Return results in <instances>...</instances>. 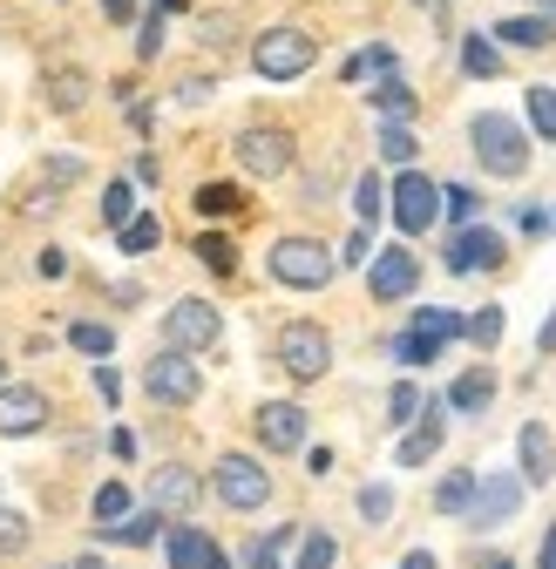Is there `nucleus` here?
Masks as SVG:
<instances>
[{
	"mask_svg": "<svg viewBox=\"0 0 556 569\" xmlns=\"http://www.w3.org/2000/svg\"><path fill=\"white\" fill-rule=\"evenodd\" d=\"M197 258H203V264H211L218 278H225V271L238 264V258H231V238H218V231H203V238H197Z\"/></svg>",
	"mask_w": 556,
	"mask_h": 569,
	"instance_id": "obj_40",
	"label": "nucleus"
},
{
	"mask_svg": "<svg viewBox=\"0 0 556 569\" xmlns=\"http://www.w3.org/2000/svg\"><path fill=\"white\" fill-rule=\"evenodd\" d=\"M76 177H82V157H48V163H41V183H48V190H68Z\"/></svg>",
	"mask_w": 556,
	"mask_h": 569,
	"instance_id": "obj_43",
	"label": "nucleus"
},
{
	"mask_svg": "<svg viewBox=\"0 0 556 569\" xmlns=\"http://www.w3.org/2000/svg\"><path fill=\"white\" fill-rule=\"evenodd\" d=\"M549 224H556V218H549Z\"/></svg>",
	"mask_w": 556,
	"mask_h": 569,
	"instance_id": "obj_57",
	"label": "nucleus"
},
{
	"mask_svg": "<svg viewBox=\"0 0 556 569\" xmlns=\"http://www.w3.org/2000/svg\"><path fill=\"white\" fill-rule=\"evenodd\" d=\"M468 142H475V163L489 170V177H523L529 170V136L509 116H496V109L468 122Z\"/></svg>",
	"mask_w": 556,
	"mask_h": 569,
	"instance_id": "obj_1",
	"label": "nucleus"
},
{
	"mask_svg": "<svg viewBox=\"0 0 556 569\" xmlns=\"http://www.w3.org/2000/svg\"><path fill=\"white\" fill-rule=\"evenodd\" d=\"M68 339H76V352H96V360H102V352L116 346V332H109V326H76Z\"/></svg>",
	"mask_w": 556,
	"mask_h": 569,
	"instance_id": "obj_45",
	"label": "nucleus"
},
{
	"mask_svg": "<svg viewBox=\"0 0 556 569\" xmlns=\"http://www.w3.org/2000/svg\"><path fill=\"white\" fill-rule=\"evenodd\" d=\"M387 197H394V224H400L407 238H421V231L441 218V183H428V177L414 170V163L400 170V183H394Z\"/></svg>",
	"mask_w": 556,
	"mask_h": 569,
	"instance_id": "obj_7",
	"label": "nucleus"
},
{
	"mask_svg": "<svg viewBox=\"0 0 556 569\" xmlns=\"http://www.w3.org/2000/svg\"><path fill=\"white\" fill-rule=\"evenodd\" d=\"M258 441H265L271 455H299V448H306V407L265 400V407H258Z\"/></svg>",
	"mask_w": 556,
	"mask_h": 569,
	"instance_id": "obj_14",
	"label": "nucleus"
},
{
	"mask_svg": "<svg viewBox=\"0 0 556 569\" xmlns=\"http://www.w3.org/2000/svg\"><path fill=\"white\" fill-rule=\"evenodd\" d=\"M170 569H231V562H225V549L203 536V529L177 522V529H170Z\"/></svg>",
	"mask_w": 556,
	"mask_h": 569,
	"instance_id": "obj_18",
	"label": "nucleus"
},
{
	"mask_svg": "<svg viewBox=\"0 0 556 569\" xmlns=\"http://www.w3.org/2000/svg\"><path fill=\"white\" fill-rule=\"evenodd\" d=\"M461 332H468V339H475V346H481V352H489V346H496V339H503V306H481V312H475V319H461Z\"/></svg>",
	"mask_w": 556,
	"mask_h": 569,
	"instance_id": "obj_34",
	"label": "nucleus"
},
{
	"mask_svg": "<svg viewBox=\"0 0 556 569\" xmlns=\"http://www.w3.org/2000/svg\"><path fill=\"white\" fill-rule=\"evenodd\" d=\"M211 488H218V502H225V509H238V516L271 502V475H265L251 455H225V461L211 468Z\"/></svg>",
	"mask_w": 556,
	"mask_h": 569,
	"instance_id": "obj_6",
	"label": "nucleus"
},
{
	"mask_svg": "<svg viewBox=\"0 0 556 569\" xmlns=\"http://www.w3.org/2000/svg\"><path fill=\"white\" fill-rule=\"evenodd\" d=\"M278 367H286L299 387L326 380V367H332V339H326V326H312V319H292L286 332H278Z\"/></svg>",
	"mask_w": 556,
	"mask_h": 569,
	"instance_id": "obj_4",
	"label": "nucleus"
},
{
	"mask_svg": "<svg viewBox=\"0 0 556 569\" xmlns=\"http://www.w3.org/2000/svg\"><path fill=\"white\" fill-rule=\"evenodd\" d=\"M102 8H109V21H129V8H136V0H102Z\"/></svg>",
	"mask_w": 556,
	"mask_h": 569,
	"instance_id": "obj_52",
	"label": "nucleus"
},
{
	"mask_svg": "<svg viewBox=\"0 0 556 569\" xmlns=\"http://www.w3.org/2000/svg\"><path fill=\"white\" fill-rule=\"evenodd\" d=\"M374 142H380V157H387V163H400V170L414 163V150H421V142H414V129H407V122H394V116L380 122V136H374Z\"/></svg>",
	"mask_w": 556,
	"mask_h": 569,
	"instance_id": "obj_23",
	"label": "nucleus"
},
{
	"mask_svg": "<svg viewBox=\"0 0 556 569\" xmlns=\"http://www.w3.org/2000/svg\"><path fill=\"white\" fill-rule=\"evenodd\" d=\"M461 68H468V76H481V82H489V76H496V68H503V54H496V41H481V34H468V41H461Z\"/></svg>",
	"mask_w": 556,
	"mask_h": 569,
	"instance_id": "obj_30",
	"label": "nucleus"
},
{
	"mask_svg": "<svg viewBox=\"0 0 556 569\" xmlns=\"http://www.w3.org/2000/svg\"><path fill=\"white\" fill-rule=\"evenodd\" d=\"M197 495H203V481H197L190 468H157V475H150V509H157L163 522H190Z\"/></svg>",
	"mask_w": 556,
	"mask_h": 569,
	"instance_id": "obj_13",
	"label": "nucleus"
},
{
	"mask_svg": "<svg viewBox=\"0 0 556 569\" xmlns=\"http://www.w3.org/2000/svg\"><path fill=\"white\" fill-rule=\"evenodd\" d=\"M48 89H54V109H82L89 102V76H82V68H54Z\"/></svg>",
	"mask_w": 556,
	"mask_h": 569,
	"instance_id": "obj_27",
	"label": "nucleus"
},
{
	"mask_svg": "<svg viewBox=\"0 0 556 569\" xmlns=\"http://www.w3.org/2000/svg\"><path fill=\"white\" fill-rule=\"evenodd\" d=\"M414 413H421V387H407V380H400V387L387 393V420H400V427H407Z\"/></svg>",
	"mask_w": 556,
	"mask_h": 569,
	"instance_id": "obj_44",
	"label": "nucleus"
},
{
	"mask_svg": "<svg viewBox=\"0 0 556 569\" xmlns=\"http://www.w3.org/2000/svg\"><path fill=\"white\" fill-rule=\"evenodd\" d=\"M516 509H523V481L516 475H481L475 481V502H468L475 529H503V522H516Z\"/></svg>",
	"mask_w": 556,
	"mask_h": 569,
	"instance_id": "obj_10",
	"label": "nucleus"
},
{
	"mask_svg": "<svg viewBox=\"0 0 556 569\" xmlns=\"http://www.w3.org/2000/svg\"><path fill=\"white\" fill-rule=\"evenodd\" d=\"M441 210H448L455 224H475V210H481V197H475L468 183H448V190H441Z\"/></svg>",
	"mask_w": 556,
	"mask_h": 569,
	"instance_id": "obj_37",
	"label": "nucleus"
},
{
	"mask_svg": "<svg viewBox=\"0 0 556 569\" xmlns=\"http://www.w3.org/2000/svg\"><path fill=\"white\" fill-rule=\"evenodd\" d=\"M21 549H28V516L0 509V556H21Z\"/></svg>",
	"mask_w": 556,
	"mask_h": 569,
	"instance_id": "obj_38",
	"label": "nucleus"
},
{
	"mask_svg": "<svg viewBox=\"0 0 556 569\" xmlns=\"http://www.w3.org/2000/svg\"><path fill=\"white\" fill-rule=\"evenodd\" d=\"M394 360H400V367H428V360H441V339H428V332L407 326V332L394 339Z\"/></svg>",
	"mask_w": 556,
	"mask_h": 569,
	"instance_id": "obj_25",
	"label": "nucleus"
},
{
	"mask_svg": "<svg viewBox=\"0 0 556 569\" xmlns=\"http://www.w3.org/2000/svg\"><path fill=\"white\" fill-rule=\"evenodd\" d=\"M536 14H543V21H556V0H536Z\"/></svg>",
	"mask_w": 556,
	"mask_h": 569,
	"instance_id": "obj_54",
	"label": "nucleus"
},
{
	"mask_svg": "<svg viewBox=\"0 0 556 569\" xmlns=\"http://www.w3.org/2000/svg\"><path fill=\"white\" fill-rule=\"evenodd\" d=\"M374 109H380V116H394V122H407V116H414V89H407L400 76H380V89H374Z\"/></svg>",
	"mask_w": 556,
	"mask_h": 569,
	"instance_id": "obj_26",
	"label": "nucleus"
},
{
	"mask_svg": "<svg viewBox=\"0 0 556 569\" xmlns=\"http://www.w3.org/2000/svg\"><path fill=\"white\" fill-rule=\"evenodd\" d=\"M312 61H319V41L306 28H265L251 41V68H258L265 82H299Z\"/></svg>",
	"mask_w": 556,
	"mask_h": 569,
	"instance_id": "obj_2",
	"label": "nucleus"
},
{
	"mask_svg": "<svg viewBox=\"0 0 556 569\" xmlns=\"http://www.w3.org/2000/svg\"><path fill=\"white\" fill-rule=\"evenodd\" d=\"M380 210H387V183H380V177L367 170V177L354 183V218H360V224H374V218H380Z\"/></svg>",
	"mask_w": 556,
	"mask_h": 569,
	"instance_id": "obj_31",
	"label": "nucleus"
},
{
	"mask_svg": "<svg viewBox=\"0 0 556 569\" xmlns=\"http://www.w3.org/2000/svg\"><path fill=\"white\" fill-rule=\"evenodd\" d=\"M48 427V393L41 387H0V441H21Z\"/></svg>",
	"mask_w": 556,
	"mask_h": 569,
	"instance_id": "obj_12",
	"label": "nucleus"
},
{
	"mask_svg": "<svg viewBox=\"0 0 556 569\" xmlns=\"http://www.w3.org/2000/svg\"><path fill=\"white\" fill-rule=\"evenodd\" d=\"M536 569H556V522H549V536H543V556H536Z\"/></svg>",
	"mask_w": 556,
	"mask_h": 569,
	"instance_id": "obj_50",
	"label": "nucleus"
},
{
	"mask_svg": "<svg viewBox=\"0 0 556 569\" xmlns=\"http://www.w3.org/2000/svg\"><path fill=\"white\" fill-rule=\"evenodd\" d=\"M218 332H225V319H218V306H203V299H177L170 319H163V339L183 346V352H211Z\"/></svg>",
	"mask_w": 556,
	"mask_h": 569,
	"instance_id": "obj_8",
	"label": "nucleus"
},
{
	"mask_svg": "<svg viewBox=\"0 0 556 569\" xmlns=\"http://www.w3.org/2000/svg\"><path fill=\"white\" fill-rule=\"evenodd\" d=\"M346 82H367V76H394V48L387 41H374V48H360V54H346V68H339Z\"/></svg>",
	"mask_w": 556,
	"mask_h": 569,
	"instance_id": "obj_22",
	"label": "nucleus"
},
{
	"mask_svg": "<svg viewBox=\"0 0 556 569\" xmlns=\"http://www.w3.org/2000/svg\"><path fill=\"white\" fill-rule=\"evenodd\" d=\"M367 284H374V299H380V306H394V299H407L414 284H421V258H414L407 244H400V251H374Z\"/></svg>",
	"mask_w": 556,
	"mask_h": 569,
	"instance_id": "obj_11",
	"label": "nucleus"
},
{
	"mask_svg": "<svg viewBox=\"0 0 556 569\" xmlns=\"http://www.w3.org/2000/svg\"><path fill=\"white\" fill-rule=\"evenodd\" d=\"M529 129L543 142H556V89H529Z\"/></svg>",
	"mask_w": 556,
	"mask_h": 569,
	"instance_id": "obj_35",
	"label": "nucleus"
},
{
	"mask_svg": "<svg viewBox=\"0 0 556 569\" xmlns=\"http://www.w3.org/2000/svg\"><path fill=\"white\" fill-rule=\"evenodd\" d=\"M339 258H346V264H367V258H374V238H367V231H354V238H346V251H339Z\"/></svg>",
	"mask_w": 556,
	"mask_h": 569,
	"instance_id": "obj_48",
	"label": "nucleus"
},
{
	"mask_svg": "<svg viewBox=\"0 0 556 569\" xmlns=\"http://www.w3.org/2000/svg\"><path fill=\"white\" fill-rule=\"evenodd\" d=\"M82 569H102V562H96V556H82Z\"/></svg>",
	"mask_w": 556,
	"mask_h": 569,
	"instance_id": "obj_55",
	"label": "nucleus"
},
{
	"mask_svg": "<svg viewBox=\"0 0 556 569\" xmlns=\"http://www.w3.org/2000/svg\"><path fill=\"white\" fill-rule=\"evenodd\" d=\"M157 536H163V516H157V509H136V516L102 522V542H122V549H143V542H157Z\"/></svg>",
	"mask_w": 556,
	"mask_h": 569,
	"instance_id": "obj_19",
	"label": "nucleus"
},
{
	"mask_svg": "<svg viewBox=\"0 0 556 569\" xmlns=\"http://www.w3.org/2000/svg\"><path fill=\"white\" fill-rule=\"evenodd\" d=\"M197 210H203V218H231V210H245V190L238 183H203L197 190Z\"/></svg>",
	"mask_w": 556,
	"mask_h": 569,
	"instance_id": "obj_28",
	"label": "nucleus"
},
{
	"mask_svg": "<svg viewBox=\"0 0 556 569\" xmlns=\"http://www.w3.org/2000/svg\"><path fill=\"white\" fill-rule=\"evenodd\" d=\"M143 387H150V400H163V407H190L197 393H203V373H197V360L183 346H163L157 360L143 367Z\"/></svg>",
	"mask_w": 556,
	"mask_h": 569,
	"instance_id": "obj_5",
	"label": "nucleus"
},
{
	"mask_svg": "<svg viewBox=\"0 0 556 569\" xmlns=\"http://www.w3.org/2000/svg\"><path fill=\"white\" fill-rule=\"evenodd\" d=\"M536 352H556V312L543 319V332H536Z\"/></svg>",
	"mask_w": 556,
	"mask_h": 569,
	"instance_id": "obj_49",
	"label": "nucleus"
},
{
	"mask_svg": "<svg viewBox=\"0 0 556 569\" xmlns=\"http://www.w3.org/2000/svg\"><path fill=\"white\" fill-rule=\"evenodd\" d=\"M163 8H183V0H163Z\"/></svg>",
	"mask_w": 556,
	"mask_h": 569,
	"instance_id": "obj_56",
	"label": "nucleus"
},
{
	"mask_svg": "<svg viewBox=\"0 0 556 569\" xmlns=\"http://www.w3.org/2000/svg\"><path fill=\"white\" fill-rule=\"evenodd\" d=\"M441 435H448V427H441V413L421 400V413H414V435H400L394 461H400V468H428V461L441 455Z\"/></svg>",
	"mask_w": 556,
	"mask_h": 569,
	"instance_id": "obj_16",
	"label": "nucleus"
},
{
	"mask_svg": "<svg viewBox=\"0 0 556 569\" xmlns=\"http://www.w3.org/2000/svg\"><path fill=\"white\" fill-rule=\"evenodd\" d=\"M503 264V238L489 231V224H461L455 231V244H448V271L461 278V271H496Z\"/></svg>",
	"mask_w": 556,
	"mask_h": 569,
	"instance_id": "obj_15",
	"label": "nucleus"
},
{
	"mask_svg": "<svg viewBox=\"0 0 556 569\" xmlns=\"http://www.w3.org/2000/svg\"><path fill=\"white\" fill-rule=\"evenodd\" d=\"M332 556H339V542H332L326 529H312V536L299 542V569H332Z\"/></svg>",
	"mask_w": 556,
	"mask_h": 569,
	"instance_id": "obj_36",
	"label": "nucleus"
},
{
	"mask_svg": "<svg viewBox=\"0 0 556 569\" xmlns=\"http://www.w3.org/2000/svg\"><path fill=\"white\" fill-rule=\"evenodd\" d=\"M489 400H496V373H489V367H468V373L448 387V407H455V413H481Z\"/></svg>",
	"mask_w": 556,
	"mask_h": 569,
	"instance_id": "obj_20",
	"label": "nucleus"
},
{
	"mask_svg": "<svg viewBox=\"0 0 556 569\" xmlns=\"http://www.w3.org/2000/svg\"><path fill=\"white\" fill-rule=\"evenodd\" d=\"M332 271H339V258H332L319 238H278V244H271V278L292 284V292H326Z\"/></svg>",
	"mask_w": 556,
	"mask_h": 569,
	"instance_id": "obj_3",
	"label": "nucleus"
},
{
	"mask_svg": "<svg viewBox=\"0 0 556 569\" xmlns=\"http://www.w3.org/2000/svg\"><path fill=\"white\" fill-rule=\"evenodd\" d=\"M481 569H516V562L509 556H481Z\"/></svg>",
	"mask_w": 556,
	"mask_h": 569,
	"instance_id": "obj_53",
	"label": "nucleus"
},
{
	"mask_svg": "<svg viewBox=\"0 0 556 569\" xmlns=\"http://www.w3.org/2000/svg\"><path fill=\"white\" fill-rule=\"evenodd\" d=\"M400 569H441V562H435L428 549H414V556H400Z\"/></svg>",
	"mask_w": 556,
	"mask_h": 569,
	"instance_id": "obj_51",
	"label": "nucleus"
},
{
	"mask_svg": "<svg viewBox=\"0 0 556 569\" xmlns=\"http://www.w3.org/2000/svg\"><path fill=\"white\" fill-rule=\"evenodd\" d=\"M516 455H523V488H543L556 475V435L543 420H529L523 435H516Z\"/></svg>",
	"mask_w": 556,
	"mask_h": 569,
	"instance_id": "obj_17",
	"label": "nucleus"
},
{
	"mask_svg": "<svg viewBox=\"0 0 556 569\" xmlns=\"http://www.w3.org/2000/svg\"><path fill=\"white\" fill-rule=\"evenodd\" d=\"M116 244H122L129 258H143V251L163 244V224H157V218H129V224H116Z\"/></svg>",
	"mask_w": 556,
	"mask_h": 569,
	"instance_id": "obj_24",
	"label": "nucleus"
},
{
	"mask_svg": "<svg viewBox=\"0 0 556 569\" xmlns=\"http://www.w3.org/2000/svg\"><path fill=\"white\" fill-rule=\"evenodd\" d=\"M116 516H129V488L122 481H102L96 488V522H116Z\"/></svg>",
	"mask_w": 556,
	"mask_h": 569,
	"instance_id": "obj_41",
	"label": "nucleus"
},
{
	"mask_svg": "<svg viewBox=\"0 0 556 569\" xmlns=\"http://www.w3.org/2000/svg\"><path fill=\"white\" fill-rule=\"evenodd\" d=\"M231 150H238V170L245 177H286L292 170V136L286 129H245Z\"/></svg>",
	"mask_w": 556,
	"mask_h": 569,
	"instance_id": "obj_9",
	"label": "nucleus"
},
{
	"mask_svg": "<svg viewBox=\"0 0 556 569\" xmlns=\"http://www.w3.org/2000/svg\"><path fill=\"white\" fill-rule=\"evenodd\" d=\"M102 218H109V224H129V218H136V190H129V183H109V190H102Z\"/></svg>",
	"mask_w": 556,
	"mask_h": 569,
	"instance_id": "obj_39",
	"label": "nucleus"
},
{
	"mask_svg": "<svg viewBox=\"0 0 556 569\" xmlns=\"http://www.w3.org/2000/svg\"><path fill=\"white\" fill-rule=\"evenodd\" d=\"M299 529H271V536H258L251 549H245V569H278V549H286Z\"/></svg>",
	"mask_w": 556,
	"mask_h": 569,
	"instance_id": "obj_33",
	"label": "nucleus"
},
{
	"mask_svg": "<svg viewBox=\"0 0 556 569\" xmlns=\"http://www.w3.org/2000/svg\"><path fill=\"white\" fill-rule=\"evenodd\" d=\"M496 41H503V48H549V41H556V21H543V14H509V21L496 28Z\"/></svg>",
	"mask_w": 556,
	"mask_h": 569,
	"instance_id": "obj_21",
	"label": "nucleus"
},
{
	"mask_svg": "<svg viewBox=\"0 0 556 569\" xmlns=\"http://www.w3.org/2000/svg\"><path fill=\"white\" fill-rule=\"evenodd\" d=\"M157 48H163V14H150V21H143V34H136V54H143V61H150Z\"/></svg>",
	"mask_w": 556,
	"mask_h": 569,
	"instance_id": "obj_46",
	"label": "nucleus"
},
{
	"mask_svg": "<svg viewBox=\"0 0 556 569\" xmlns=\"http://www.w3.org/2000/svg\"><path fill=\"white\" fill-rule=\"evenodd\" d=\"M360 516H367V522L380 529V522L394 516V488H380V481H367V488H360Z\"/></svg>",
	"mask_w": 556,
	"mask_h": 569,
	"instance_id": "obj_42",
	"label": "nucleus"
},
{
	"mask_svg": "<svg viewBox=\"0 0 556 569\" xmlns=\"http://www.w3.org/2000/svg\"><path fill=\"white\" fill-rule=\"evenodd\" d=\"M96 393L116 407V400H122V373H116V367H96Z\"/></svg>",
	"mask_w": 556,
	"mask_h": 569,
	"instance_id": "obj_47",
	"label": "nucleus"
},
{
	"mask_svg": "<svg viewBox=\"0 0 556 569\" xmlns=\"http://www.w3.org/2000/svg\"><path fill=\"white\" fill-rule=\"evenodd\" d=\"M468 502H475V475H448V481L435 488V509H441V516H468Z\"/></svg>",
	"mask_w": 556,
	"mask_h": 569,
	"instance_id": "obj_29",
	"label": "nucleus"
},
{
	"mask_svg": "<svg viewBox=\"0 0 556 569\" xmlns=\"http://www.w3.org/2000/svg\"><path fill=\"white\" fill-rule=\"evenodd\" d=\"M414 332H428V339H461V319L455 312H441V306H421V312H414Z\"/></svg>",
	"mask_w": 556,
	"mask_h": 569,
	"instance_id": "obj_32",
	"label": "nucleus"
}]
</instances>
